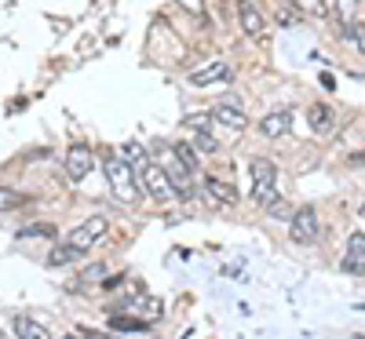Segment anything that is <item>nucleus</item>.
<instances>
[{"label": "nucleus", "mask_w": 365, "mask_h": 339, "mask_svg": "<svg viewBox=\"0 0 365 339\" xmlns=\"http://www.w3.org/2000/svg\"><path fill=\"white\" fill-rule=\"evenodd\" d=\"M296 8H299L303 15H314V19H325V15H329L325 0H296Z\"/></svg>", "instance_id": "obj_21"}, {"label": "nucleus", "mask_w": 365, "mask_h": 339, "mask_svg": "<svg viewBox=\"0 0 365 339\" xmlns=\"http://www.w3.org/2000/svg\"><path fill=\"white\" fill-rule=\"evenodd\" d=\"M237 19H241V29H245V37H263L267 33V22H263V15L249 4V0H245V4H241V11H237Z\"/></svg>", "instance_id": "obj_14"}, {"label": "nucleus", "mask_w": 365, "mask_h": 339, "mask_svg": "<svg viewBox=\"0 0 365 339\" xmlns=\"http://www.w3.org/2000/svg\"><path fill=\"white\" fill-rule=\"evenodd\" d=\"M15 335L19 339H55L48 325L34 321V318H15Z\"/></svg>", "instance_id": "obj_15"}, {"label": "nucleus", "mask_w": 365, "mask_h": 339, "mask_svg": "<svg viewBox=\"0 0 365 339\" xmlns=\"http://www.w3.org/2000/svg\"><path fill=\"white\" fill-rule=\"evenodd\" d=\"M267 212L274 215V219H285V215H292V208H289V204H285L282 197H274V201L267 204Z\"/></svg>", "instance_id": "obj_26"}, {"label": "nucleus", "mask_w": 365, "mask_h": 339, "mask_svg": "<svg viewBox=\"0 0 365 339\" xmlns=\"http://www.w3.org/2000/svg\"><path fill=\"white\" fill-rule=\"evenodd\" d=\"M51 234H55L51 223H34V226H22L19 230V237H51Z\"/></svg>", "instance_id": "obj_24"}, {"label": "nucleus", "mask_w": 365, "mask_h": 339, "mask_svg": "<svg viewBox=\"0 0 365 339\" xmlns=\"http://www.w3.org/2000/svg\"><path fill=\"white\" fill-rule=\"evenodd\" d=\"M110 230V223L103 219V215H88L84 223H77L70 234H66V244L73 252H88V249H96V244L103 241V234Z\"/></svg>", "instance_id": "obj_3"}, {"label": "nucleus", "mask_w": 365, "mask_h": 339, "mask_svg": "<svg viewBox=\"0 0 365 339\" xmlns=\"http://www.w3.org/2000/svg\"><path fill=\"white\" fill-rule=\"evenodd\" d=\"M66 339H106V335H96V332H88V328H77V332H70Z\"/></svg>", "instance_id": "obj_28"}, {"label": "nucleus", "mask_w": 365, "mask_h": 339, "mask_svg": "<svg viewBox=\"0 0 365 339\" xmlns=\"http://www.w3.org/2000/svg\"><path fill=\"white\" fill-rule=\"evenodd\" d=\"M81 252H73L70 249V244L63 241V244H58V249H51V256H48V266H66V263H73Z\"/></svg>", "instance_id": "obj_18"}, {"label": "nucleus", "mask_w": 365, "mask_h": 339, "mask_svg": "<svg viewBox=\"0 0 365 339\" xmlns=\"http://www.w3.org/2000/svg\"><path fill=\"white\" fill-rule=\"evenodd\" d=\"M212 117L220 120V125H227L230 132H245L249 128V117L241 113V106L234 103V99H227V103H220L216 110H212Z\"/></svg>", "instance_id": "obj_10"}, {"label": "nucleus", "mask_w": 365, "mask_h": 339, "mask_svg": "<svg viewBox=\"0 0 365 339\" xmlns=\"http://www.w3.org/2000/svg\"><path fill=\"white\" fill-rule=\"evenodd\" d=\"M172 153H175V157H179L182 165H187L194 175H197V153H194V146H190V142H175V150H172Z\"/></svg>", "instance_id": "obj_19"}, {"label": "nucleus", "mask_w": 365, "mask_h": 339, "mask_svg": "<svg viewBox=\"0 0 365 339\" xmlns=\"http://www.w3.org/2000/svg\"><path fill=\"white\" fill-rule=\"evenodd\" d=\"M139 179H143V187L150 190V197L154 201H175V190H172V182H168V175H165V168L161 165H154V161H146L143 165V172H139Z\"/></svg>", "instance_id": "obj_5"}, {"label": "nucleus", "mask_w": 365, "mask_h": 339, "mask_svg": "<svg viewBox=\"0 0 365 339\" xmlns=\"http://www.w3.org/2000/svg\"><path fill=\"white\" fill-rule=\"evenodd\" d=\"M289 128H292V113H289V110H274V113H267V117L259 120V132H263L267 139H282Z\"/></svg>", "instance_id": "obj_12"}, {"label": "nucleus", "mask_w": 365, "mask_h": 339, "mask_svg": "<svg viewBox=\"0 0 365 339\" xmlns=\"http://www.w3.org/2000/svg\"><path fill=\"white\" fill-rule=\"evenodd\" d=\"M179 8L190 15H205V0H179Z\"/></svg>", "instance_id": "obj_27"}, {"label": "nucleus", "mask_w": 365, "mask_h": 339, "mask_svg": "<svg viewBox=\"0 0 365 339\" xmlns=\"http://www.w3.org/2000/svg\"><path fill=\"white\" fill-rule=\"evenodd\" d=\"M91 168H96V153H91V146H84V142L70 146V153H66V175L73 182H81V179L91 175Z\"/></svg>", "instance_id": "obj_7"}, {"label": "nucleus", "mask_w": 365, "mask_h": 339, "mask_svg": "<svg viewBox=\"0 0 365 339\" xmlns=\"http://www.w3.org/2000/svg\"><path fill=\"white\" fill-rule=\"evenodd\" d=\"M361 219H365V204H361Z\"/></svg>", "instance_id": "obj_31"}, {"label": "nucleus", "mask_w": 365, "mask_h": 339, "mask_svg": "<svg viewBox=\"0 0 365 339\" xmlns=\"http://www.w3.org/2000/svg\"><path fill=\"white\" fill-rule=\"evenodd\" d=\"M344 37H347V41H354V44H358V51L365 55V22H354V26H347V29H344Z\"/></svg>", "instance_id": "obj_23"}, {"label": "nucleus", "mask_w": 365, "mask_h": 339, "mask_svg": "<svg viewBox=\"0 0 365 339\" xmlns=\"http://www.w3.org/2000/svg\"><path fill=\"white\" fill-rule=\"evenodd\" d=\"M205 194L216 201V204H237L241 201V194L230 187V182H223L220 175H205Z\"/></svg>", "instance_id": "obj_11"}, {"label": "nucleus", "mask_w": 365, "mask_h": 339, "mask_svg": "<svg viewBox=\"0 0 365 339\" xmlns=\"http://www.w3.org/2000/svg\"><path fill=\"white\" fill-rule=\"evenodd\" d=\"M289 237H292L296 244H311V241L318 237V212H314L311 204H303V208H296V212L289 215Z\"/></svg>", "instance_id": "obj_4"}, {"label": "nucleus", "mask_w": 365, "mask_h": 339, "mask_svg": "<svg viewBox=\"0 0 365 339\" xmlns=\"http://www.w3.org/2000/svg\"><path fill=\"white\" fill-rule=\"evenodd\" d=\"M249 175H252V204H270L278 197V168L267 157H252L249 161Z\"/></svg>", "instance_id": "obj_2"}, {"label": "nucleus", "mask_w": 365, "mask_h": 339, "mask_svg": "<svg viewBox=\"0 0 365 339\" xmlns=\"http://www.w3.org/2000/svg\"><path fill=\"white\" fill-rule=\"evenodd\" d=\"M106 182H110V194H113L120 204H135L139 194H143L135 168H132L125 157H110V153H106Z\"/></svg>", "instance_id": "obj_1"}, {"label": "nucleus", "mask_w": 365, "mask_h": 339, "mask_svg": "<svg viewBox=\"0 0 365 339\" xmlns=\"http://www.w3.org/2000/svg\"><path fill=\"white\" fill-rule=\"evenodd\" d=\"M161 314H165V303H161L158 296H146L143 306H139V318H143L146 325H154V321H161Z\"/></svg>", "instance_id": "obj_16"}, {"label": "nucleus", "mask_w": 365, "mask_h": 339, "mask_svg": "<svg viewBox=\"0 0 365 339\" xmlns=\"http://www.w3.org/2000/svg\"><path fill=\"white\" fill-rule=\"evenodd\" d=\"M307 120H311V128H314L318 135L336 132V113H332V106H325V103H314V106L307 110Z\"/></svg>", "instance_id": "obj_13"}, {"label": "nucleus", "mask_w": 365, "mask_h": 339, "mask_svg": "<svg viewBox=\"0 0 365 339\" xmlns=\"http://www.w3.org/2000/svg\"><path fill=\"white\" fill-rule=\"evenodd\" d=\"M223 77H230V66L223 63V58H208L201 70L190 73V84H194V88H208V84H216V80H223Z\"/></svg>", "instance_id": "obj_9"}, {"label": "nucleus", "mask_w": 365, "mask_h": 339, "mask_svg": "<svg viewBox=\"0 0 365 339\" xmlns=\"http://www.w3.org/2000/svg\"><path fill=\"white\" fill-rule=\"evenodd\" d=\"M19 204H26V197H22L19 190L0 187V212H11V208H19Z\"/></svg>", "instance_id": "obj_22"}, {"label": "nucleus", "mask_w": 365, "mask_h": 339, "mask_svg": "<svg viewBox=\"0 0 365 339\" xmlns=\"http://www.w3.org/2000/svg\"><path fill=\"white\" fill-rule=\"evenodd\" d=\"M110 328H117V332H146L150 325H146L143 318H125V314H113V318H110Z\"/></svg>", "instance_id": "obj_17"}, {"label": "nucleus", "mask_w": 365, "mask_h": 339, "mask_svg": "<svg viewBox=\"0 0 365 339\" xmlns=\"http://www.w3.org/2000/svg\"><path fill=\"white\" fill-rule=\"evenodd\" d=\"M161 168H165V175H168V182H172L175 197H190V194H194V172L182 165L175 153H168V165H161Z\"/></svg>", "instance_id": "obj_6"}, {"label": "nucleus", "mask_w": 365, "mask_h": 339, "mask_svg": "<svg viewBox=\"0 0 365 339\" xmlns=\"http://www.w3.org/2000/svg\"><path fill=\"white\" fill-rule=\"evenodd\" d=\"M194 150H201V153H216V150H220V142L201 128V132H197V139H194Z\"/></svg>", "instance_id": "obj_25"}, {"label": "nucleus", "mask_w": 365, "mask_h": 339, "mask_svg": "<svg viewBox=\"0 0 365 339\" xmlns=\"http://www.w3.org/2000/svg\"><path fill=\"white\" fill-rule=\"evenodd\" d=\"M344 270L354 273V277H365V234H351V237H347Z\"/></svg>", "instance_id": "obj_8"}, {"label": "nucleus", "mask_w": 365, "mask_h": 339, "mask_svg": "<svg viewBox=\"0 0 365 339\" xmlns=\"http://www.w3.org/2000/svg\"><path fill=\"white\" fill-rule=\"evenodd\" d=\"M205 125H208V117H201V113L197 117H187V128H194V132H201Z\"/></svg>", "instance_id": "obj_29"}, {"label": "nucleus", "mask_w": 365, "mask_h": 339, "mask_svg": "<svg viewBox=\"0 0 365 339\" xmlns=\"http://www.w3.org/2000/svg\"><path fill=\"white\" fill-rule=\"evenodd\" d=\"M96 277H103V266H91V270L84 273V281H96Z\"/></svg>", "instance_id": "obj_30"}, {"label": "nucleus", "mask_w": 365, "mask_h": 339, "mask_svg": "<svg viewBox=\"0 0 365 339\" xmlns=\"http://www.w3.org/2000/svg\"><path fill=\"white\" fill-rule=\"evenodd\" d=\"M336 15H340L344 29L354 26V22H358V19H354V15H358V0H336Z\"/></svg>", "instance_id": "obj_20"}]
</instances>
